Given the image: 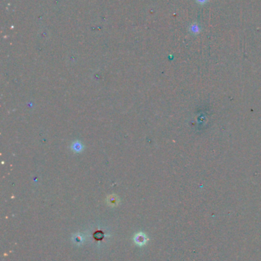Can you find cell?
Segmentation results:
<instances>
[{
  "label": "cell",
  "mask_w": 261,
  "mask_h": 261,
  "mask_svg": "<svg viewBox=\"0 0 261 261\" xmlns=\"http://www.w3.org/2000/svg\"><path fill=\"white\" fill-rule=\"evenodd\" d=\"M144 241H145V237H143L141 234H139L137 237V242L138 244H141Z\"/></svg>",
  "instance_id": "1"
},
{
  "label": "cell",
  "mask_w": 261,
  "mask_h": 261,
  "mask_svg": "<svg viewBox=\"0 0 261 261\" xmlns=\"http://www.w3.org/2000/svg\"><path fill=\"white\" fill-rule=\"evenodd\" d=\"M191 31H192L193 33H198L199 32V28L198 27V25H192V28H191Z\"/></svg>",
  "instance_id": "2"
},
{
  "label": "cell",
  "mask_w": 261,
  "mask_h": 261,
  "mask_svg": "<svg viewBox=\"0 0 261 261\" xmlns=\"http://www.w3.org/2000/svg\"><path fill=\"white\" fill-rule=\"evenodd\" d=\"M198 2V3L199 4H201V5H203V4H204L205 2H207V0H196Z\"/></svg>",
  "instance_id": "3"
}]
</instances>
